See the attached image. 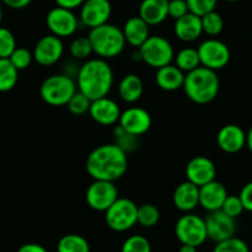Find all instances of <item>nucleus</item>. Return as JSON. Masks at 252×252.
Masks as SVG:
<instances>
[{"label":"nucleus","instance_id":"3","mask_svg":"<svg viewBox=\"0 0 252 252\" xmlns=\"http://www.w3.org/2000/svg\"><path fill=\"white\" fill-rule=\"evenodd\" d=\"M220 89V81L217 72L205 67H198L186 74L183 91L193 103L208 104L217 98Z\"/></svg>","mask_w":252,"mask_h":252},{"label":"nucleus","instance_id":"46","mask_svg":"<svg viewBox=\"0 0 252 252\" xmlns=\"http://www.w3.org/2000/svg\"><path fill=\"white\" fill-rule=\"evenodd\" d=\"M246 146L249 147L250 151L252 152V127L249 130V132L246 134Z\"/></svg>","mask_w":252,"mask_h":252},{"label":"nucleus","instance_id":"12","mask_svg":"<svg viewBox=\"0 0 252 252\" xmlns=\"http://www.w3.org/2000/svg\"><path fill=\"white\" fill-rule=\"evenodd\" d=\"M205 227H207L208 239L215 244L235 236L236 232V222L234 218L225 214L222 210L209 212L205 218Z\"/></svg>","mask_w":252,"mask_h":252},{"label":"nucleus","instance_id":"19","mask_svg":"<svg viewBox=\"0 0 252 252\" xmlns=\"http://www.w3.org/2000/svg\"><path fill=\"white\" fill-rule=\"evenodd\" d=\"M217 142L221 151L226 154H236L246 146V134L239 125L229 124L219 130Z\"/></svg>","mask_w":252,"mask_h":252},{"label":"nucleus","instance_id":"48","mask_svg":"<svg viewBox=\"0 0 252 252\" xmlns=\"http://www.w3.org/2000/svg\"><path fill=\"white\" fill-rule=\"evenodd\" d=\"M225 1H227V3H235L237 0H225Z\"/></svg>","mask_w":252,"mask_h":252},{"label":"nucleus","instance_id":"49","mask_svg":"<svg viewBox=\"0 0 252 252\" xmlns=\"http://www.w3.org/2000/svg\"><path fill=\"white\" fill-rule=\"evenodd\" d=\"M251 37H252V30H251Z\"/></svg>","mask_w":252,"mask_h":252},{"label":"nucleus","instance_id":"26","mask_svg":"<svg viewBox=\"0 0 252 252\" xmlns=\"http://www.w3.org/2000/svg\"><path fill=\"white\" fill-rule=\"evenodd\" d=\"M19 71L9 58H0V93L10 92L16 86Z\"/></svg>","mask_w":252,"mask_h":252},{"label":"nucleus","instance_id":"40","mask_svg":"<svg viewBox=\"0 0 252 252\" xmlns=\"http://www.w3.org/2000/svg\"><path fill=\"white\" fill-rule=\"evenodd\" d=\"M189 13L188 5L186 0H169L168 1V16L174 20L184 16Z\"/></svg>","mask_w":252,"mask_h":252},{"label":"nucleus","instance_id":"9","mask_svg":"<svg viewBox=\"0 0 252 252\" xmlns=\"http://www.w3.org/2000/svg\"><path fill=\"white\" fill-rule=\"evenodd\" d=\"M197 50L199 55L200 66L215 72L226 67L231 57L226 43L217 38H208L203 41Z\"/></svg>","mask_w":252,"mask_h":252},{"label":"nucleus","instance_id":"16","mask_svg":"<svg viewBox=\"0 0 252 252\" xmlns=\"http://www.w3.org/2000/svg\"><path fill=\"white\" fill-rule=\"evenodd\" d=\"M187 181L202 187L214 181L217 176V167L210 158L205 156H197L192 158L186 166Z\"/></svg>","mask_w":252,"mask_h":252},{"label":"nucleus","instance_id":"20","mask_svg":"<svg viewBox=\"0 0 252 252\" xmlns=\"http://www.w3.org/2000/svg\"><path fill=\"white\" fill-rule=\"evenodd\" d=\"M173 204L178 210L190 213L199 205V187L192 182H182L173 193Z\"/></svg>","mask_w":252,"mask_h":252},{"label":"nucleus","instance_id":"21","mask_svg":"<svg viewBox=\"0 0 252 252\" xmlns=\"http://www.w3.org/2000/svg\"><path fill=\"white\" fill-rule=\"evenodd\" d=\"M174 35L183 42H193L203 35L202 19L192 13L186 14L174 23Z\"/></svg>","mask_w":252,"mask_h":252},{"label":"nucleus","instance_id":"41","mask_svg":"<svg viewBox=\"0 0 252 252\" xmlns=\"http://www.w3.org/2000/svg\"><path fill=\"white\" fill-rule=\"evenodd\" d=\"M239 197L244 205V209L247 212H252V182H249L242 187Z\"/></svg>","mask_w":252,"mask_h":252},{"label":"nucleus","instance_id":"45","mask_svg":"<svg viewBox=\"0 0 252 252\" xmlns=\"http://www.w3.org/2000/svg\"><path fill=\"white\" fill-rule=\"evenodd\" d=\"M178 252H197V247L190 246V245H182Z\"/></svg>","mask_w":252,"mask_h":252},{"label":"nucleus","instance_id":"6","mask_svg":"<svg viewBox=\"0 0 252 252\" xmlns=\"http://www.w3.org/2000/svg\"><path fill=\"white\" fill-rule=\"evenodd\" d=\"M141 56V61L152 68H161V67L171 64L174 60L173 46L167 38L162 36H150L144 45L137 48Z\"/></svg>","mask_w":252,"mask_h":252},{"label":"nucleus","instance_id":"50","mask_svg":"<svg viewBox=\"0 0 252 252\" xmlns=\"http://www.w3.org/2000/svg\"><path fill=\"white\" fill-rule=\"evenodd\" d=\"M168 1H169V0H168Z\"/></svg>","mask_w":252,"mask_h":252},{"label":"nucleus","instance_id":"36","mask_svg":"<svg viewBox=\"0 0 252 252\" xmlns=\"http://www.w3.org/2000/svg\"><path fill=\"white\" fill-rule=\"evenodd\" d=\"M9 60H10V62L13 63L14 67L18 71H23V69H26L28 67H30L31 62L33 60V55L28 48L16 47L14 50V52L11 53L10 57H9Z\"/></svg>","mask_w":252,"mask_h":252},{"label":"nucleus","instance_id":"42","mask_svg":"<svg viewBox=\"0 0 252 252\" xmlns=\"http://www.w3.org/2000/svg\"><path fill=\"white\" fill-rule=\"evenodd\" d=\"M55 1L57 4V6H60V8H64L73 11L74 9L81 8L86 0H55Z\"/></svg>","mask_w":252,"mask_h":252},{"label":"nucleus","instance_id":"18","mask_svg":"<svg viewBox=\"0 0 252 252\" xmlns=\"http://www.w3.org/2000/svg\"><path fill=\"white\" fill-rule=\"evenodd\" d=\"M227 195L229 194L224 184L214 179L199 187V205L207 212L220 210Z\"/></svg>","mask_w":252,"mask_h":252},{"label":"nucleus","instance_id":"44","mask_svg":"<svg viewBox=\"0 0 252 252\" xmlns=\"http://www.w3.org/2000/svg\"><path fill=\"white\" fill-rule=\"evenodd\" d=\"M16 252H48L42 245L35 244V242H29V244L23 245L21 247H19V250Z\"/></svg>","mask_w":252,"mask_h":252},{"label":"nucleus","instance_id":"29","mask_svg":"<svg viewBox=\"0 0 252 252\" xmlns=\"http://www.w3.org/2000/svg\"><path fill=\"white\" fill-rule=\"evenodd\" d=\"M159 218V210L156 205L150 204H141L137 207V224H140L144 227H154L158 224Z\"/></svg>","mask_w":252,"mask_h":252},{"label":"nucleus","instance_id":"13","mask_svg":"<svg viewBox=\"0 0 252 252\" xmlns=\"http://www.w3.org/2000/svg\"><path fill=\"white\" fill-rule=\"evenodd\" d=\"M64 51L62 38L55 35H46L37 41L33 48V60L42 67L53 66L61 60Z\"/></svg>","mask_w":252,"mask_h":252},{"label":"nucleus","instance_id":"8","mask_svg":"<svg viewBox=\"0 0 252 252\" xmlns=\"http://www.w3.org/2000/svg\"><path fill=\"white\" fill-rule=\"evenodd\" d=\"M106 225L116 232L132 229L137 224V205L127 198H118L105 212Z\"/></svg>","mask_w":252,"mask_h":252},{"label":"nucleus","instance_id":"32","mask_svg":"<svg viewBox=\"0 0 252 252\" xmlns=\"http://www.w3.org/2000/svg\"><path fill=\"white\" fill-rule=\"evenodd\" d=\"M121 252H151V244L142 235H131L124 241Z\"/></svg>","mask_w":252,"mask_h":252},{"label":"nucleus","instance_id":"30","mask_svg":"<svg viewBox=\"0 0 252 252\" xmlns=\"http://www.w3.org/2000/svg\"><path fill=\"white\" fill-rule=\"evenodd\" d=\"M113 135L114 139H115V142H114V144L118 145L125 154H130V152L135 151V150L137 149L139 137L135 136V135L129 134V132H126L119 124L114 127Z\"/></svg>","mask_w":252,"mask_h":252},{"label":"nucleus","instance_id":"33","mask_svg":"<svg viewBox=\"0 0 252 252\" xmlns=\"http://www.w3.org/2000/svg\"><path fill=\"white\" fill-rule=\"evenodd\" d=\"M69 52L72 57L77 60H84L93 53V47L88 37H77L69 45Z\"/></svg>","mask_w":252,"mask_h":252},{"label":"nucleus","instance_id":"43","mask_svg":"<svg viewBox=\"0 0 252 252\" xmlns=\"http://www.w3.org/2000/svg\"><path fill=\"white\" fill-rule=\"evenodd\" d=\"M1 1H3L8 8L19 10V9H24L26 8V6L30 5L32 0H1Z\"/></svg>","mask_w":252,"mask_h":252},{"label":"nucleus","instance_id":"5","mask_svg":"<svg viewBox=\"0 0 252 252\" xmlns=\"http://www.w3.org/2000/svg\"><path fill=\"white\" fill-rule=\"evenodd\" d=\"M77 92V83L64 73L53 74L42 82L40 88L41 98L52 106L67 105Z\"/></svg>","mask_w":252,"mask_h":252},{"label":"nucleus","instance_id":"31","mask_svg":"<svg viewBox=\"0 0 252 252\" xmlns=\"http://www.w3.org/2000/svg\"><path fill=\"white\" fill-rule=\"evenodd\" d=\"M200 19H202L203 33H207L210 37H215V36L220 35L224 30V19L215 10L212 11V13L205 14Z\"/></svg>","mask_w":252,"mask_h":252},{"label":"nucleus","instance_id":"15","mask_svg":"<svg viewBox=\"0 0 252 252\" xmlns=\"http://www.w3.org/2000/svg\"><path fill=\"white\" fill-rule=\"evenodd\" d=\"M119 125L129 134L141 136L146 134L152 125V119L149 111L140 106H131L121 111Z\"/></svg>","mask_w":252,"mask_h":252},{"label":"nucleus","instance_id":"2","mask_svg":"<svg viewBox=\"0 0 252 252\" xmlns=\"http://www.w3.org/2000/svg\"><path fill=\"white\" fill-rule=\"evenodd\" d=\"M113 83V69L106 60L94 58L87 61L79 67L77 74V88L92 101L108 96Z\"/></svg>","mask_w":252,"mask_h":252},{"label":"nucleus","instance_id":"39","mask_svg":"<svg viewBox=\"0 0 252 252\" xmlns=\"http://www.w3.org/2000/svg\"><path fill=\"white\" fill-rule=\"evenodd\" d=\"M220 210H222V212H224L225 214L229 215V217L236 219L237 217H240V215L242 214V212H244L245 209L239 195H227Z\"/></svg>","mask_w":252,"mask_h":252},{"label":"nucleus","instance_id":"37","mask_svg":"<svg viewBox=\"0 0 252 252\" xmlns=\"http://www.w3.org/2000/svg\"><path fill=\"white\" fill-rule=\"evenodd\" d=\"M213 252H250V250L244 240L232 236L224 241L218 242Z\"/></svg>","mask_w":252,"mask_h":252},{"label":"nucleus","instance_id":"4","mask_svg":"<svg viewBox=\"0 0 252 252\" xmlns=\"http://www.w3.org/2000/svg\"><path fill=\"white\" fill-rule=\"evenodd\" d=\"M88 38L93 47V53L103 60L118 57L126 45L123 30L109 23L91 29Z\"/></svg>","mask_w":252,"mask_h":252},{"label":"nucleus","instance_id":"10","mask_svg":"<svg viewBox=\"0 0 252 252\" xmlns=\"http://www.w3.org/2000/svg\"><path fill=\"white\" fill-rule=\"evenodd\" d=\"M119 198V190L114 182L93 181L86 192L89 208L96 212H106Z\"/></svg>","mask_w":252,"mask_h":252},{"label":"nucleus","instance_id":"47","mask_svg":"<svg viewBox=\"0 0 252 252\" xmlns=\"http://www.w3.org/2000/svg\"><path fill=\"white\" fill-rule=\"evenodd\" d=\"M1 20H3V9H1V5H0V24H1Z\"/></svg>","mask_w":252,"mask_h":252},{"label":"nucleus","instance_id":"27","mask_svg":"<svg viewBox=\"0 0 252 252\" xmlns=\"http://www.w3.org/2000/svg\"><path fill=\"white\" fill-rule=\"evenodd\" d=\"M174 61H176V66L186 74L189 73V72L194 71L198 67H200V60L199 55H198V50L193 47L182 48V50L174 56Z\"/></svg>","mask_w":252,"mask_h":252},{"label":"nucleus","instance_id":"22","mask_svg":"<svg viewBox=\"0 0 252 252\" xmlns=\"http://www.w3.org/2000/svg\"><path fill=\"white\" fill-rule=\"evenodd\" d=\"M139 16L149 26H156L168 18V0H142Z\"/></svg>","mask_w":252,"mask_h":252},{"label":"nucleus","instance_id":"11","mask_svg":"<svg viewBox=\"0 0 252 252\" xmlns=\"http://www.w3.org/2000/svg\"><path fill=\"white\" fill-rule=\"evenodd\" d=\"M46 25L52 35L60 38L69 37L78 29V19L72 10L56 6L46 15Z\"/></svg>","mask_w":252,"mask_h":252},{"label":"nucleus","instance_id":"1","mask_svg":"<svg viewBox=\"0 0 252 252\" xmlns=\"http://www.w3.org/2000/svg\"><path fill=\"white\" fill-rule=\"evenodd\" d=\"M86 168L94 181L115 182L127 171V154L116 144L101 145L87 157Z\"/></svg>","mask_w":252,"mask_h":252},{"label":"nucleus","instance_id":"38","mask_svg":"<svg viewBox=\"0 0 252 252\" xmlns=\"http://www.w3.org/2000/svg\"><path fill=\"white\" fill-rule=\"evenodd\" d=\"M189 13L197 16H204L205 14L212 13L218 5V0H186Z\"/></svg>","mask_w":252,"mask_h":252},{"label":"nucleus","instance_id":"35","mask_svg":"<svg viewBox=\"0 0 252 252\" xmlns=\"http://www.w3.org/2000/svg\"><path fill=\"white\" fill-rule=\"evenodd\" d=\"M16 48V40L9 29L0 26V58H9Z\"/></svg>","mask_w":252,"mask_h":252},{"label":"nucleus","instance_id":"23","mask_svg":"<svg viewBox=\"0 0 252 252\" xmlns=\"http://www.w3.org/2000/svg\"><path fill=\"white\" fill-rule=\"evenodd\" d=\"M121 30L126 43L135 48L141 47L150 37V26L140 16H132L129 20H126Z\"/></svg>","mask_w":252,"mask_h":252},{"label":"nucleus","instance_id":"24","mask_svg":"<svg viewBox=\"0 0 252 252\" xmlns=\"http://www.w3.org/2000/svg\"><path fill=\"white\" fill-rule=\"evenodd\" d=\"M156 83L162 91L174 92L183 88L186 73L181 71L176 64H167L156 71Z\"/></svg>","mask_w":252,"mask_h":252},{"label":"nucleus","instance_id":"7","mask_svg":"<svg viewBox=\"0 0 252 252\" xmlns=\"http://www.w3.org/2000/svg\"><path fill=\"white\" fill-rule=\"evenodd\" d=\"M174 232L182 245L199 247L208 240L205 220L193 213H186L177 220Z\"/></svg>","mask_w":252,"mask_h":252},{"label":"nucleus","instance_id":"34","mask_svg":"<svg viewBox=\"0 0 252 252\" xmlns=\"http://www.w3.org/2000/svg\"><path fill=\"white\" fill-rule=\"evenodd\" d=\"M91 104H92V100L88 98V96H86L83 93L77 91L76 94L71 98V100L68 101L67 106H68V110L71 111L73 115L79 116V115H84L86 113H89Z\"/></svg>","mask_w":252,"mask_h":252},{"label":"nucleus","instance_id":"14","mask_svg":"<svg viewBox=\"0 0 252 252\" xmlns=\"http://www.w3.org/2000/svg\"><path fill=\"white\" fill-rule=\"evenodd\" d=\"M111 11L113 8L109 0H86L81 6L79 19L84 26L94 29L108 24Z\"/></svg>","mask_w":252,"mask_h":252},{"label":"nucleus","instance_id":"17","mask_svg":"<svg viewBox=\"0 0 252 252\" xmlns=\"http://www.w3.org/2000/svg\"><path fill=\"white\" fill-rule=\"evenodd\" d=\"M89 114H91L92 119L99 125L110 126L119 123L121 110L115 100L108 98V96H104V98H99L92 101Z\"/></svg>","mask_w":252,"mask_h":252},{"label":"nucleus","instance_id":"28","mask_svg":"<svg viewBox=\"0 0 252 252\" xmlns=\"http://www.w3.org/2000/svg\"><path fill=\"white\" fill-rule=\"evenodd\" d=\"M57 252H91V246L81 235L68 234L58 240Z\"/></svg>","mask_w":252,"mask_h":252},{"label":"nucleus","instance_id":"25","mask_svg":"<svg viewBox=\"0 0 252 252\" xmlns=\"http://www.w3.org/2000/svg\"><path fill=\"white\" fill-rule=\"evenodd\" d=\"M118 92L125 103H136L144 94V82L137 74H127L119 83Z\"/></svg>","mask_w":252,"mask_h":252}]
</instances>
